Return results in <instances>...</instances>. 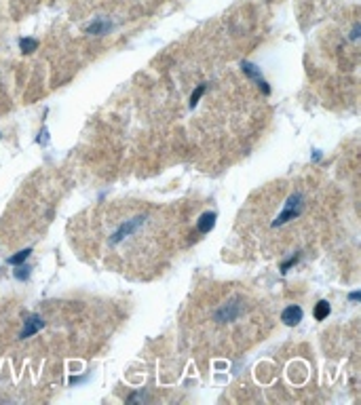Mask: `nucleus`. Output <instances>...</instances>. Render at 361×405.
<instances>
[{
	"label": "nucleus",
	"instance_id": "1",
	"mask_svg": "<svg viewBox=\"0 0 361 405\" xmlns=\"http://www.w3.org/2000/svg\"><path fill=\"white\" fill-rule=\"evenodd\" d=\"M186 222L176 205L114 201L80 216L72 241L91 262L133 279H150L201 237Z\"/></svg>",
	"mask_w": 361,
	"mask_h": 405
},
{
	"label": "nucleus",
	"instance_id": "4",
	"mask_svg": "<svg viewBox=\"0 0 361 405\" xmlns=\"http://www.w3.org/2000/svg\"><path fill=\"white\" fill-rule=\"evenodd\" d=\"M300 319H302V308L296 306V304L287 306V308L281 312V321H283L285 325H298Z\"/></svg>",
	"mask_w": 361,
	"mask_h": 405
},
{
	"label": "nucleus",
	"instance_id": "7",
	"mask_svg": "<svg viewBox=\"0 0 361 405\" xmlns=\"http://www.w3.org/2000/svg\"><path fill=\"white\" fill-rule=\"evenodd\" d=\"M36 40H30V38H26V40H22V49L24 51H34V49H36Z\"/></svg>",
	"mask_w": 361,
	"mask_h": 405
},
{
	"label": "nucleus",
	"instance_id": "2",
	"mask_svg": "<svg viewBox=\"0 0 361 405\" xmlns=\"http://www.w3.org/2000/svg\"><path fill=\"white\" fill-rule=\"evenodd\" d=\"M270 329L266 304L247 287L216 285L188 304L184 340L209 357H237Z\"/></svg>",
	"mask_w": 361,
	"mask_h": 405
},
{
	"label": "nucleus",
	"instance_id": "5",
	"mask_svg": "<svg viewBox=\"0 0 361 405\" xmlns=\"http://www.w3.org/2000/svg\"><path fill=\"white\" fill-rule=\"evenodd\" d=\"M328 314H330V306H328V302H319V306H317V310H315V316L321 321V319H325Z\"/></svg>",
	"mask_w": 361,
	"mask_h": 405
},
{
	"label": "nucleus",
	"instance_id": "3",
	"mask_svg": "<svg viewBox=\"0 0 361 405\" xmlns=\"http://www.w3.org/2000/svg\"><path fill=\"white\" fill-rule=\"evenodd\" d=\"M325 188L311 178L274 182L249 199L239 216V226L264 251L285 255L289 245H302L311 237Z\"/></svg>",
	"mask_w": 361,
	"mask_h": 405
},
{
	"label": "nucleus",
	"instance_id": "6",
	"mask_svg": "<svg viewBox=\"0 0 361 405\" xmlns=\"http://www.w3.org/2000/svg\"><path fill=\"white\" fill-rule=\"evenodd\" d=\"M30 255V249H26V251H19L17 255H13V258H9V264H22L26 258Z\"/></svg>",
	"mask_w": 361,
	"mask_h": 405
}]
</instances>
